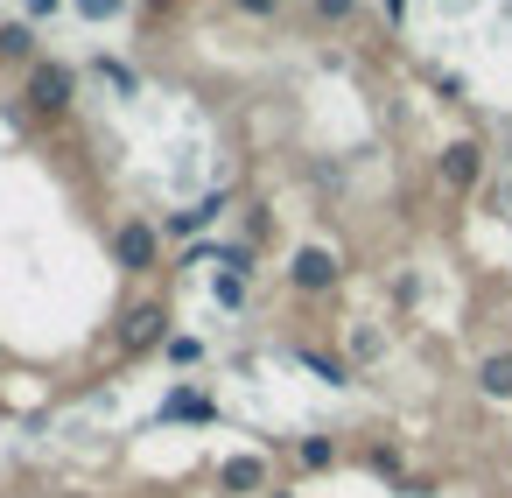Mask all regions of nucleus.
<instances>
[{
    "label": "nucleus",
    "mask_w": 512,
    "mask_h": 498,
    "mask_svg": "<svg viewBox=\"0 0 512 498\" xmlns=\"http://www.w3.org/2000/svg\"><path fill=\"white\" fill-rule=\"evenodd\" d=\"M113 260H120L127 274H148V267L162 260V232H155L148 218H127V225L113 232Z\"/></svg>",
    "instance_id": "1"
},
{
    "label": "nucleus",
    "mask_w": 512,
    "mask_h": 498,
    "mask_svg": "<svg viewBox=\"0 0 512 498\" xmlns=\"http://www.w3.org/2000/svg\"><path fill=\"white\" fill-rule=\"evenodd\" d=\"M71 99H78V78H71L64 64H36V71H29V106H36V113L57 120V113H71Z\"/></svg>",
    "instance_id": "2"
},
{
    "label": "nucleus",
    "mask_w": 512,
    "mask_h": 498,
    "mask_svg": "<svg viewBox=\"0 0 512 498\" xmlns=\"http://www.w3.org/2000/svg\"><path fill=\"white\" fill-rule=\"evenodd\" d=\"M435 176H442V190H477V176H484V148L477 141H449L442 155H435Z\"/></svg>",
    "instance_id": "3"
},
{
    "label": "nucleus",
    "mask_w": 512,
    "mask_h": 498,
    "mask_svg": "<svg viewBox=\"0 0 512 498\" xmlns=\"http://www.w3.org/2000/svg\"><path fill=\"white\" fill-rule=\"evenodd\" d=\"M337 274H344V260H337L330 246H302V253H295V267H288V281H295L302 295H323V288H337Z\"/></svg>",
    "instance_id": "4"
},
{
    "label": "nucleus",
    "mask_w": 512,
    "mask_h": 498,
    "mask_svg": "<svg viewBox=\"0 0 512 498\" xmlns=\"http://www.w3.org/2000/svg\"><path fill=\"white\" fill-rule=\"evenodd\" d=\"M155 337H169V309L162 302H134L127 323H120V351H148Z\"/></svg>",
    "instance_id": "5"
},
{
    "label": "nucleus",
    "mask_w": 512,
    "mask_h": 498,
    "mask_svg": "<svg viewBox=\"0 0 512 498\" xmlns=\"http://www.w3.org/2000/svg\"><path fill=\"white\" fill-rule=\"evenodd\" d=\"M267 484V463L260 456H232V463H218V491H260Z\"/></svg>",
    "instance_id": "6"
},
{
    "label": "nucleus",
    "mask_w": 512,
    "mask_h": 498,
    "mask_svg": "<svg viewBox=\"0 0 512 498\" xmlns=\"http://www.w3.org/2000/svg\"><path fill=\"white\" fill-rule=\"evenodd\" d=\"M477 393H491V400H512V351H491V358L477 365Z\"/></svg>",
    "instance_id": "7"
},
{
    "label": "nucleus",
    "mask_w": 512,
    "mask_h": 498,
    "mask_svg": "<svg viewBox=\"0 0 512 498\" xmlns=\"http://www.w3.org/2000/svg\"><path fill=\"white\" fill-rule=\"evenodd\" d=\"M225 204H232V197H225V190H211L204 204L176 211V218H169V232H204V225H218V211H225Z\"/></svg>",
    "instance_id": "8"
},
{
    "label": "nucleus",
    "mask_w": 512,
    "mask_h": 498,
    "mask_svg": "<svg viewBox=\"0 0 512 498\" xmlns=\"http://www.w3.org/2000/svg\"><path fill=\"white\" fill-rule=\"evenodd\" d=\"M162 414H169V421H211V400H204V393H169Z\"/></svg>",
    "instance_id": "9"
},
{
    "label": "nucleus",
    "mask_w": 512,
    "mask_h": 498,
    "mask_svg": "<svg viewBox=\"0 0 512 498\" xmlns=\"http://www.w3.org/2000/svg\"><path fill=\"white\" fill-rule=\"evenodd\" d=\"M295 456H302V470H330V463H337V442H330V435H302Z\"/></svg>",
    "instance_id": "10"
},
{
    "label": "nucleus",
    "mask_w": 512,
    "mask_h": 498,
    "mask_svg": "<svg viewBox=\"0 0 512 498\" xmlns=\"http://www.w3.org/2000/svg\"><path fill=\"white\" fill-rule=\"evenodd\" d=\"M29 50H36L29 22H8V29H0V57H29Z\"/></svg>",
    "instance_id": "11"
},
{
    "label": "nucleus",
    "mask_w": 512,
    "mask_h": 498,
    "mask_svg": "<svg viewBox=\"0 0 512 498\" xmlns=\"http://www.w3.org/2000/svg\"><path fill=\"white\" fill-rule=\"evenodd\" d=\"M99 78H106V85H113L120 99H134V85H141V78H134L127 64H113V57H99Z\"/></svg>",
    "instance_id": "12"
},
{
    "label": "nucleus",
    "mask_w": 512,
    "mask_h": 498,
    "mask_svg": "<svg viewBox=\"0 0 512 498\" xmlns=\"http://www.w3.org/2000/svg\"><path fill=\"white\" fill-rule=\"evenodd\" d=\"M302 365H309V372H323L330 386H344V379H351V372H344V358H323V351H302Z\"/></svg>",
    "instance_id": "13"
},
{
    "label": "nucleus",
    "mask_w": 512,
    "mask_h": 498,
    "mask_svg": "<svg viewBox=\"0 0 512 498\" xmlns=\"http://www.w3.org/2000/svg\"><path fill=\"white\" fill-rule=\"evenodd\" d=\"M120 8H127V0H78V15H85V22H113Z\"/></svg>",
    "instance_id": "14"
},
{
    "label": "nucleus",
    "mask_w": 512,
    "mask_h": 498,
    "mask_svg": "<svg viewBox=\"0 0 512 498\" xmlns=\"http://www.w3.org/2000/svg\"><path fill=\"white\" fill-rule=\"evenodd\" d=\"M351 8H358V0H316V15H323V22H351Z\"/></svg>",
    "instance_id": "15"
},
{
    "label": "nucleus",
    "mask_w": 512,
    "mask_h": 498,
    "mask_svg": "<svg viewBox=\"0 0 512 498\" xmlns=\"http://www.w3.org/2000/svg\"><path fill=\"white\" fill-rule=\"evenodd\" d=\"M232 8H246V15H274L281 0H232Z\"/></svg>",
    "instance_id": "16"
},
{
    "label": "nucleus",
    "mask_w": 512,
    "mask_h": 498,
    "mask_svg": "<svg viewBox=\"0 0 512 498\" xmlns=\"http://www.w3.org/2000/svg\"><path fill=\"white\" fill-rule=\"evenodd\" d=\"M64 8V0H29V15H57Z\"/></svg>",
    "instance_id": "17"
},
{
    "label": "nucleus",
    "mask_w": 512,
    "mask_h": 498,
    "mask_svg": "<svg viewBox=\"0 0 512 498\" xmlns=\"http://www.w3.org/2000/svg\"><path fill=\"white\" fill-rule=\"evenodd\" d=\"M407 15V0H386V22H400Z\"/></svg>",
    "instance_id": "18"
}]
</instances>
